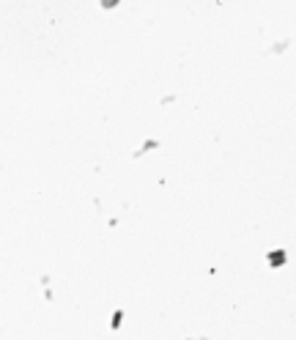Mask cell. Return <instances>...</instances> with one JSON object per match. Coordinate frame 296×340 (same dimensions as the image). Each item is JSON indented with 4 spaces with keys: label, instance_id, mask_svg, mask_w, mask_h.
I'll return each instance as SVG.
<instances>
[{
    "label": "cell",
    "instance_id": "6da1fadb",
    "mask_svg": "<svg viewBox=\"0 0 296 340\" xmlns=\"http://www.w3.org/2000/svg\"><path fill=\"white\" fill-rule=\"evenodd\" d=\"M266 263H269L272 269H282V266L288 263V250H285V247H272V250L266 253Z\"/></svg>",
    "mask_w": 296,
    "mask_h": 340
},
{
    "label": "cell",
    "instance_id": "7a4b0ae2",
    "mask_svg": "<svg viewBox=\"0 0 296 340\" xmlns=\"http://www.w3.org/2000/svg\"><path fill=\"white\" fill-rule=\"evenodd\" d=\"M159 146H162V143H159V138H145L137 148H134L132 156H134V159H140V156H145V154H151V151H159Z\"/></svg>",
    "mask_w": 296,
    "mask_h": 340
},
{
    "label": "cell",
    "instance_id": "3957f363",
    "mask_svg": "<svg viewBox=\"0 0 296 340\" xmlns=\"http://www.w3.org/2000/svg\"><path fill=\"white\" fill-rule=\"evenodd\" d=\"M124 321H126V310L124 308H116V310L110 313V329L113 332H118L121 326H124Z\"/></svg>",
    "mask_w": 296,
    "mask_h": 340
},
{
    "label": "cell",
    "instance_id": "277c9868",
    "mask_svg": "<svg viewBox=\"0 0 296 340\" xmlns=\"http://www.w3.org/2000/svg\"><path fill=\"white\" fill-rule=\"evenodd\" d=\"M285 50H288V39H282V42H277L272 47V52H285Z\"/></svg>",
    "mask_w": 296,
    "mask_h": 340
},
{
    "label": "cell",
    "instance_id": "5b68a950",
    "mask_svg": "<svg viewBox=\"0 0 296 340\" xmlns=\"http://www.w3.org/2000/svg\"><path fill=\"white\" fill-rule=\"evenodd\" d=\"M99 6H102V9H107V11H110V9H118V0H102V3H99Z\"/></svg>",
    "mask_w": 296,
    "mask_h": 340
},
{
    "label": "cell",
    "instance_id": "8992f818",
    "mask_svg": "<svg viewBox=\"0 0 296 340\" xmlns=\"http://www.w3.org/2000/svg\"><path fill=\"white\" fill-rule=\"evenodd\" d=\"M176 101V93H165L162 99H159V105H173Z\"/></svg>",
    "mask_w": 296,
    "mask_h": 340
},
{
    "label": "cell",
    "instance_id": "52a82bcc",
    "mask_svg": "<svg viewBox=\"0 0 296 340\" xmlns=\"http://www.w3.org/2000/svg\"><path fill=\"white\" fill-rule=\"evenodd\" d=\"M44 299H47V302H52V299H55V294H52V288H44Z\"/></svg>",
    "mask_w": 296,
    "mask_h": 340
},
{
    "label": "cell",
    "instance_id": "ba28073f",
    "mask_svg": "<svg viewBox=\"0 0 296 340\" xmlns=\"http://www.w3.org/2000/svg\"><path fill=\"white\" fill-rule=\"evenodd\" d=\"M184 340H208V337H198V335H190V337H184Z\"/></svg>",
    "mask_w": 296,
    "mask_h": 340
}]
</instances>
